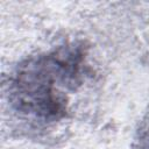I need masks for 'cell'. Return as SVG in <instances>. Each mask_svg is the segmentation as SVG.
I'll return each mask as SVG.
<instances>
[{
  "label": "cell",
  "mask_w": 149,
  "mask_h": 149,
  "mask_svg": "<svg viewBox=\"0 0 149 149\" xmlns=\"http://www.w3.org/2000/svg\"><path fill=\"white\" fill-rule=\"evenodd\" d=\"M85 65L84 51L74 45L59 47L50 54L27 59L12 83V99L22 113L43 121H55L66 113V99L56 83L74 87Z\"/></svg>",
  "instance_id": "1"
},
{
  "label": "cell",
  "mask_w": 149,
  "mask_h": 149,
  "mask_svg": "<svg viewBox=\"0 0 149 149\" xmlns=\"http://www.w3.org/2000/svg\"><path fill=\"white\" fill-rule=\"evenodd\" d=\"M135 141L137 149H149V118L140 123Z\"/></svg>",
  "instance_id": "2"
}]
</instances>
